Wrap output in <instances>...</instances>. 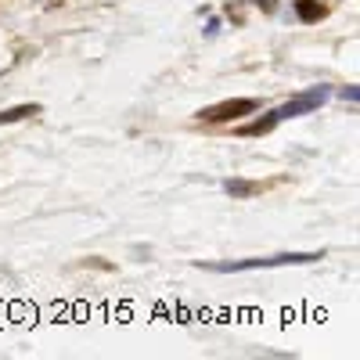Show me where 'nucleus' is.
I'll use <instances>...</instances> for the list:
<instances>
[{
    "label": "nucleus",
    "instance_id": "nucleus-3",
    "mask_svg": "<svg viewBox=\"0 0 360 360\" xmlns=\"http://www.w3.org/2000/svg\"><path fill=\"white\" fill-rule=\"evenodd\" d=\"M252 112H259V101H256V98H231V101H220V105L202 108L198 119H205V123H234V119L252 115Z\"/></svg>",
    "mask_w": 360,
    "mask_h": 360
},
{
    "label": "nucleus",
    "instance_id": "nucleus-4",
    "mask_svg": "<svg viewBox=\"0 0 360 360\" xmlns=\"http://www.w3.org/2000/svg\"><path fill=\"white\" fill-rule=\"evenodd\" d=\"M278 123H281V119H278V112L270 108V112H263L259 119H252V123H242V127H234V134H238V137H266V134L274 130Z\"/></svg>",
    "mask_w": 360,
    "mask_h": 360
},
{
    "label": "nucleus",
    "instance_id": "nucleus-5",
    "mask_svg": "<svg viewBox=\"0 0 360 360\" xmlns=\"http://www.w3.org/2000/svg\"><path fill=\"white\" fill-rule=\"evenodd\" d=\"M44 108L37 101H29V105H15V108H0V127H11V123H22V119H33L40 115Z\"/></svg>",
    "mask_w": 360,
    "mask_h": 360
},
{
    "label": "nucleus",
    "instance_id": "nucleus-10",
    "mask_svg": "<svg viewBox=\"0 0 360 360\" xmlns=\"http://www.w3.org/2000/svg\"><path fill=\"white\" fill-rule=\"evenodd\" d=\"M220 33V18H209L205 22V37H217Z\"/></svg>",
    "mask_w": 360,
    "mask_h": 360
},
{
    "label": "nucleus",
    "instance_id": "nucleus-7",
    "mask_svg": "<svg viewBox=\"0 0 360 360\" xmlns=\"http://www.w3.org/2000/svg\"><path fill=\"white\" fill-rule=\"evenodd\" d=\"M292 4H295L299 22H321V18L328 15V8H324V4H314V0H292Z\"/></svg>",
    "mask_w": 360,
    "mask_h": 360
},
{
    "label": "nucleus",
    "instance_id": "nucleus-2",
    "mask_svg": "<svg viewBox=\"0 0 360 360\" xmlns=\"http://www.w3.org/2000/svg\"><path fill=\"white\" fill-rule=\"evenodd\" d=\"M328 98H332V90H328V86H310V90H303V94L288 98L285 105H278L274 112H278V119L285 123V119H295V115H310V112L324 108V101H328Z\"/></svg>",
    "mask_w": 360,
    "mask_h": 360
},
{
    "label": "nucleus",
    "instance_id": "nucleus-8",
    "mask_svg": "<svg viewBox=\"0 0 360 360\" xmlns=\"http://www.w3.org/2000/svg\"><path fill=\"white\" fill-rule=\"evenodd\" d=\"M339 98L349 101V105H356V101H360V86H356V83H346V86L339 90Z\"/></svg>",
    "mask_w": 360,
    "mask_h": 360
},
{
    "label": "nucleus",
    "instance_id": "nucleus-1",
    "mask_svg": "<svg viewBox=\"0 0 360 360\" xmlns=\"http://www.w3.org/2000/svg\"><path fill=\"white\" fill-rule=\"evenodd\" d=\"M317 259H324V252H278V256L205 263V270H217V274H245V270H270V266H307V263H317Z\"/></svg>",
    "mask_w": 360,
    "mask_h": 360
},
{
    "label": "nucleus",
    "instance_id": "nucleus-9",
    "mask_svg": "<svg viewBox=\"0 0 360 360\" xmlns=\"http://www.w3.org/2000/svg\"><path fill=\"white\" fill-rule=\"evenodd\" d=\"M249 4H256L263 15H274L278 11V0H249Z\"/></svg>",
    "mask_w": 360,
    "mask_h": 360
},
{
    "label": "nucleus",
    "instance_id": "nucleus-6",
    "mask_svg": "<svg viewBox=\"0 0 360 360\" xmlns=\"http://www.w3.org/2000/svg\"><path fill=\"white\" fill-rule=\"evenodd\" d=\"M224 191H227L231 198H252V195L259 191V184H252V180H242V176H231V180H224Z\"/></svg>",
    "mask_w": 360,
    "mask_h": 360
}]
</instances>
